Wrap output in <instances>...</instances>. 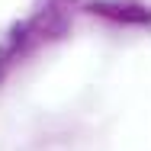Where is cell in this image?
Wrapping results in <instances>:
<instances>
[{
	"label": "cell",
	"mask_w": 151,
	"mask_h": 151,
	"mask_svg": "<svg viewBox=\"0 0 151 151\" xmlns=\"http://www.w3.org/2000/svg\"><path fill=\"white\" fill-rule=\"evenodd\" d=\"M71 6H74V0H45L35 13H29L26 19H19L6 29V35L0 39V84L29 55L58 42L61 35H68L71 16H74Z\"/></svg>",
	"instance_id": "cell-1"
},
{
	"label": "cell",
	"mask_w": 151,
	"mask_h": 151,
	"mask_svg": "<svg viewBox=\"0 0 151 151\" xmlns=\"http://www.w3.org/2000/svg\"><path fill=\"white\" fill-rule=\"evenodd\" d=\"M87 10L93 16H103V19H113V23H135V26L151 23V10L145 3H135V0H96Z\"/></svg>",
	"instance_id": "cell-2"
}]
</instances>
